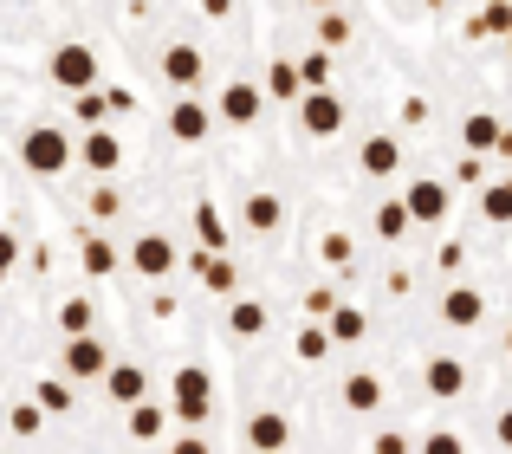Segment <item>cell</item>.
Returning a JSON list of instances; mask_svg holds the SVG:
<instances>
[{
    "mask_svg": "<svg viewBox=\"0 0 512 454\" xmlns=\"http://www.w3.org/2000/svg\"><path fill=\"white\" fill-rule=\"evenodd\" d=\"M78 163V143L65 137L59 124H33L20 137V169L26 176H59V169H72Z\"/></svg>",
    "mask_w": 512,
    "mask_h": 454,
    "instance_id": "obj_1",
    "label": "cell"
},
{
    "mask_svg": "<svg viewBox=\"0 0 512 454\" xmlns=\"http://www.w3.org/2000/svg\"><path fill=\"white\" fill-rule=\"evenodd\" d=\"M169 416L188 422V435H195V422L214 416V370H201V364H182V370H175V383H169Z\"/></svg>",
    "mask_w": 512,
    "mask_h": 454,
    "instance_id": "obj_2",
    "label": "cell"
},
{
    "mask_svg": "<svg viewBox=\"0 0 512 454\" xmlns=\"http://www.w3.org/2000/svg\"><path fill=\"white\" fill-rule=\"evenodd\" d=\"M46 72H52V85H59V91L85 98V91H98V52H91L85 39H65V46H52Z\"/></svg>",
    "mask_w": 512,
    "mask_h": 454,
    "instance_id": "obj_3",
    "label": "cell"
},
{
    "mask_svg": "<svg viewBox=\"0 0 512 454\" xmlns=\"http://www.w3.org/2000/svg\"><path fill=\"white\" fill-rule=\"evenodd\" d=\"M124 266L163 286V279L175 273V266H182V253H175V240H169V234H156V227H150V234H137V240L124 247Z\"/></svg>",
    "mask_w": 512,
    "mask_h": 454,
    "instance_id": "obj_4",
    "label": "cell"
},
{
    "mask_svg": "<svg viewBox=\"0 0 512 454\" xmlns=\"http://www.w3.org/2000/svg\"><path fill=\"white\" fill-rule=\"evenodd\" d=\"M260 111H266V91L253 85V78H234V85H221V98H214V117L234 124V130L260 124Z\"/></svg>",
    "mask_w": 512,
    "mask_h": 454,
    "instance_id": "obj_5",
    "label": "cell"
},
{
    "mask_svg": "<svg viewBox=\"0 0 512 454\" xmlns=\"http://www.w3.org/2000/svg\"><path fill=\"white\" fill-rule=\"evenodd\" d=\"M59 377L65 383H91V377H111V351L98 338H72L59 351Z\"/></svg>",
    "mask_w": 512,
    "mask_h": 454,
    "instance_id": "obj_6",
    "label": "cell"
},
{
    "mask_svg": "<svg viewBox=\"0 0 512 454\" xmlns=\"http://www.w3.org/2000/svg\"><path fill=\"white\" fill-rule=\"evenodd\" d=\"M402 208H409V221H422V227H435V221H448V208H454V195H448V182H435V176H415L409 189H402Z\"/></svg>",
    "mask_w": 512,
    "mask_h": 454,
    "instance_id": "obj_7",
    "label": "cell"
},
{
    "mask_svg": "<svg viewBox=\"0 0 512 454\" xmlns=\"http://www.w3.org/2000/svg\"><path fill=\"white\" fill-rule=\"evenodd\" d=\"M299 124H305V137H338L344 130V98L338 91H305L299 98Z\"/></svg>",
    "mask_w": 512,
    "mask_h": 454,
    "instance_id": "obj_8",
    "label": "cell"
},
{
    "mask_svg": "<svg viewBox=\"0 0 512 454\" xmlns=\"http://www.w3.org/2000/svg\"><path fill=\"white\" fill-rule=\"evenodd\" d=\"M163 130L175 143H201L214 130V104H201V98H175L169 104V117H163Z\"/></svg>",
    "mask_w": 512,
    "mask_h": 454,
    "instance_id": "obj_9",
    "label": "cell"
},
{
    "mask_svg": "<svg viewBox=\"0 0 512 454\" xmlns=\"http://www.w3.org/2000/svg\"><path fill=\"white\" fill-rule=\"evenodd\" d=\"M201 72H208V59H201V46H188V39H175V46L163 52V78L182 98H195V85H201Z\"/></svg>",
    "mask_w": 512,
    "mask_h": 454,
    "instance_id": "obj_10",
    "label": "cell"
},
{
    "mask_svg": "<svg viewBox=\"0 0 512 454\" xmlns=\"http://www.w3.org/2000/svg\"><path fill=\"white\" fill-rule=\"evenodd\" d=\"M188 273H195L201 292H214V299H234V292H240V266L227 260V253H195Z\"/></svg>",
    "mask_w": 512,
    "mask_h": 454,
    "instance_id": "obj_11",
    "label": "cell"
},
{
    "mask_svg": "<svg viewBox=\"0 0 512 454\" xmlns=\"http://www.w3.org/2000/svg\"><path fill=\"white\" fill-rule=\"evenodd\" d=\"M422 390L435 396V403L467 396V364H461V357H428V364H422Z\"/></svg>",
    "mask_w": 512,
    "mask_h": 454,
    "instance_id": "obj_12",
    "label": "cell"
},
{
    "mask_svg": "<svg viewBox=\"0 0 512 454\" xmlns=\"http://www.w3.org/2000/svg\"><path fill=\"white\" fill-rule=\"evenodd\" d=\"M480 318H487V299H480L474 286H448V292H441V325H454V331H474Z\"/></svg>",
    "mask_w": 512,
    "mask_h": 454,
    "instance_id": "obj_13",
    "label": "cell"
},
{
    "mask_svg": "<svg viewBox=\"0 0 512 454\" xmlns=\"http://www.w3.org/2000/svg\"><path fill=\"white\" fill-rule=\"evenodd\" d=\"M357 169H363V176H376V182H383V176H396V169H402V143L389 137V130L363 137V150H357Z\"/></svg>",
    "mask_w": 512,
    "mask_h": 454,
    "instance_id": "obj_14",
    "label": "cell"
},
{
    "mask_svg": "<svg viewBox=\"0 0 512 454\" xmlns=\"http://www.w3.org/2000/svg\"><path fill=\"white\" fill-rule=\"evenodd\" d=\"M78 163H85L91 176H111V169L124 163V143H117L111 130H85V137H78Z\"/></svg>",
    "mask_w": 512,
    "mask_h": 454,
    "instance_id": "obj_15",
    "label": "cell"
},
{
    "mask_svg": "<svg viewBox=\"0 0 512 454\" xmlns=\"http://www.w3.org/2000/svg\"><path fill=\"white\" fill-rule=\"evenodd\" d=\"M286 442H292V422L279 416V409H260V416L247 422V448L253 454H286Z\"/></svg>",
    "mask_w": 512,
    "mask_h": 454,
    "instance_id": "obj_16",
    "label": "cell"
},
{
    "mask_svg": "<svg viewBox=\"0 0 512 454\" xmlns=\"http://www.w3.org/2000/svg\"><path fill=\"white\" fill-rule=\"evenodd\" d=\"M78 266H85L91 279H111L117 266H124V247H117V240H104L98 227H91V234L78 240Z\"/></svg>",
    "mask_w": 512,
    "mask_h": 454,
    "instance_id": "obj_17",
    "label": "cell"
},
{
    "mask_svg": "<svg viewBox=\"0 0 512 454\" xmlns=\"http://www.w3.org/2000/svg\"><path fill=\"white\" fill-rule=\"evenodd\" d=\"M104 390H111V403H117V409H137V403H150V370H137V364H111Z\"/></svg>",
    "mask_w": 512,
    "mask_h": 454,
    "instance_id": "obj_18",
    "label": "cell"
},
{
    "mask_svg": "<svg viewBox=\"0 0 512 454\" xmlns=\"http://www.w3.org/2000/svg\"><path fill=\"white\" fill-rule=\"evenodd\" d=\"M240 221H247L253 234H279V227H286V202H279L273 189H253L247 202H240Z\"/></svg>",
    "mask_w": 512,
    "mask_h": 454,
    "instance_id": "obj_19",
    "label": "cell"
},
{
    "mask_svg": "<svg viewBox=\"0 0 512 454\" xmlns=\"http://www.w3.org/2000/svg\"><path fill=\"white\" fill-rule=\"evenodd\" d=\"M344 409L350 416H376V409H383V377H376V370H350L344 377Z\"/></svg>",
    "mask_w": 512,
    "mask_h": 454,
    "instance_id": "obj_20",
    "label": "cell"
},
{
    "mask_svg": "<svg viewBox=\"0 0 512 454\" xmlns=\"http://www.w3.org/2000/svg\"><path fill=\"white\" fill-rule=\"evenodd\" d=\"M500 137H506V130H500V117H493V111H467V117H461V143H467V156L500 150Z\"/></svg>",
    "mask_w": 512,
    "mask_h": 454,
    "instance_id": "obj_21",
    "label": "cell"
},
{
    "mask_svg": "<svg viewBox=\"0 0 512 454\" xmlns=\"http://www.w3.org/2000/svg\"><path fill=\"white\" fill-rule=\"evenodd\" d=\"M266 325H273L266 299H234L227 305V331H234V338H266Z\"/></svg>",
    "mask_w": 512,
    "mask_h": 454,
    "instance_id": "obj_22",
    "label": "cell"
},
{
    "mask_svg": "<svg viewBox=\"0 0 512 454\" xmlns=\"http://www.w3.org/2000/svg\"><path fill=\"white\" fill-rule=\"evenodd\" d=\"M78 403V390H72V383H65V377H39L33 383V409H39V416H65V409H72Z\"/></svg>",
    "mask_w": 512,
    "mask_h": 454,
    "instance_id": "obj_23",
    "label": "cell"
},
{
    "mask_svg": "<svg viewBox=\"0 0 512 454\" xmlns=\"http://www.w3.org/2000/svg\"><path fill=\"white\" fill-rule=\"evenodd\" d=\"M325 331H331V344H363V338H370V312H357V305H338V312L325 318Z\"/></svg>",
    "mask_w": 512,
    "mask_h": 454,
    "instance_id": "obj_24",
    "label": "cell"
},
{
    "mask_svg": "<svg viewBox=\"0 0 512 454\" xmlns=\"http://www.w3.org/2000/svg\"><path fill=\"white\" fill-rule=\"evenodd\" d=\"M266 98H279V104H299L305 98L299 65H292V59H273V65H266Z\"/></svg>",
    "mask_w": 512,
    "mask_h": 454,
    "instance_id": "obj_25",
    "label": "cell"
},
{
    "mask_svg": "<svg viewBox=\"0 0 512 454\" xmlns=\"http://www.w3.org/2000/svg\"><path fill=\"white\" fill-rule=\"evenodd\" d=\"M130 442H163V429H169V416H163V403H137L130 409Z\"/></svg>",
    "mask_w": 512,
    "mask_h": 454,
    "instance_id": "obj_26",
    "label": "cell"
},
{
    "mask_svg": "<svg viewBox=\"0 0 512 454\" xmlns=\"http://www.w3.org/2000/svg\"><path fill=\"white\" fill-rule=\"evenodd\" d=\"M195 234H201V253H227V221L214 202H195Z\"/></svg>",
    "mask_w": 512,
    "mask_h": 454,
    "instance_id": "obj_27",
    "label": "cell"
},
{
    "mask_svg": "<svg viewBox=\"0 0 512 454\" xmlns=\"http://www.w3.org/2000/svg\"><path fill=\"white\" fill-rule=\"evenodd\" d=\"M91 325H98L91 299H65V305H59V331H65V344H72V338H91Z\"/></svg>",
    "mask_w": 512,
    "mask_h": 454,
    "instance_id": "obj_28",
    "label": "cell"
},
{
    "mask_svg": "<svg viewBox=\"0 0 512 454\" xmlns=\"http://www.w3.org/2000/svg\"><path fill=\"white\" fill-rule=\"evenodd\" d=\"M370 227H376V240H402L415 221H409V208H402V195H396V202H376V221Z\"/></svg>",
    "mask_w": 512,
    "mask_h": 454,
    "instance_id": "obj_29",
    "label": "cell"
},
{
    "mask_svg": "<svg viewBox=\"0 0 512 454\" xmlns=\"http://www.w3.org/2000/svg\"><path fill=\"white\" fill-rule=\"evenodd\" d=\"M292 351H299V364H325V357H331V331L325 325H299Z\"/></svg>",
    "mask_w": 512,
    "mask_h": 454,
    "instance_id": "obj_30",
    "label": "cell"
},
{
    "mask_svg": "<svg viewBox=\"0 0 512 454\" xmlns=\"http://www.w3.org/2000/svg\"><path fill=\"white\" fill-rule=\"evenodd\" d=\"M480 215H487L493 227H506V221H512V176H506V182H493V189H480Z\"/></svg>",
    "mask_w": 512,
    "mask_h": 454,
    "instance_id": "obj_31",
    "label": "cell"
},
{
    "mask_svg": "<svg viewBox=\"0 0 512 454\" xmlns=\"http://www.w3.org/2000/svg\"><path fill=\"white\" fill-rule=\"evenodd\" d=\"M299 85L305 91H331V52H305V59H299Z\"/></svg>",
    "mask_w": 512,
    "mask_h": 454,
    "instance_id": "obj_32",
    "label": "cell"
},
{
    "mask_svg": "<svg viewBox=\"0 0 512 454\" xmlns=\"http://www.w3.org/2000/svg\"><path fill=\"white\" fill-rule=\"evenodd\" d=\"M7 429L20 435V442H33V435H46V416H39V409H33V396H26V403H13V409H7Z\"/></svg>",
    "mask_w": 512,
    "mask_h": 454,
    "instance_id": "obj_33",
    "label": "cell"
},
{
    "mask_svg": "<svg viewBox=\"0 0 512 454\" xmlns=\"http://www.w3.org/2000/svg\"><path fill=\"white\" fill-rule=\"evenodd\" d=\"M85 215L91 221H117V215H124V195H117L111 182H98V189H91V202H85Z\"/></svg>",
    "mask_w": 512,
    "mask_h": 454,
    "instance_id": "obj_34",
    "label": "cell"
},
{
    "mask_svg": "<svg viewBox=\"0 0 512 454\" xmlns=\"http://www.w3.org/2000/svg\"><path fill=\"white\" fill-rule=\"evenodd\" d=\"M72 111H78V124H85V130H104V117H111V98H104V91H85Z\"/></svg>",
    "mask_w": 512,
    "mask_h": 454,
    "instance_id": "obj_35",
    "label": "cell"
},
{
    "mask_svg": "<svg viewBox=\"0 0 512 454\" xmlns=\"http://www.w3.org/2000/svg\"><path fill=\"white\" fill-rule=\"evenodd\" d=\"M350 253H357V240L338 234V227H331V234L318 240V260H325V266H350Z\"/></svg>",
    "mask_w": 512,
    "mask_h": 454,
    "instance_id": "obj_36",
    "label": "cell"
},
{
    "mask_svg": "<svg viewBox=\"0 0 512 454\" xmlns=\"http://www.w3.org/2000/svg\"><path fill=\"white\" fill-rule=\"evenodd\" d=\"M344 39H350V20H344V13H325V20H318V52L344 46Z\"/></svg>",
    "mask_w": 512,
    "mask_h": 454,
    "instance_id": "obj_37",
    "label": "cell"
},
{
    "mask_svg": "<svg viewBox=\"0 0 512 454\" xmlns=\"http://www.w3.org/2000/svg\"><path fill=\"white\" fill-rule=\"evenodd\" d=\"M474 33H500V39H512V7H487L474 20Z\"/></svg>",
    "mask_w": 512,
    "mask_h": 454,
    "instance_id": "obj_38",
    "label": "cell"
},
{
    "mask_svg": "<svg viewBox=\"0 0 512 454\" xmlns=\"http://www.w3.org/2000/svg\"><path fill=\"white\" fill-rule=\"evenodd\" d=\"M422 454H467V448H461V435H454V429H428L422 435Z\"/></svg>",
    "mask_w": 512,
    "mask_h": 454,
    "instance_id": "obj_39",
    "label": "cell"
},
{
    "mask_svg": "<svg viewBox=\"0 0 512 454\" xmlns=\"http://www.w3.org/2000/svg\"><path fill=\"white\" fill-rule=\"evenodd\" d=\"M370 454H415V442H409L402 429H383V435L370 442Z\"/></svg>",
    "mask_w": 512,
    "mask_h": 454,
    "instance_id": "obj_40",
    "label": "cell"
},
{
    "mask_svg": "<svg viewBox=\"0 0 512 454\" xmlns=\"http://www.w3.org/2000/svg\"><path fill=\"white\" fill-rule=\"evenodd\" d=\"M13 266H20V240L0 227V273H13Z\"/></svg>",
    "mask_w": 512,
    "mask_h": 454,
    "instance_id": "obj_41",
    "label": "cell"
},
{
    "mask_svg": "<svg viewBox=\"0 0 512 454\" xmlns=\"http://www.w3.org/2000/svg\"><path fill=\"white\" fill-rule=\"evenodd\" d=\"M169 454H214V448L201 442V435H175V442H169Z\"/></svg>",
    "mask_w": 512,
    "mask_h": 454,
    "instance_id": "obj_42",
    "label": "cell"
},
{
    "mask_svg": "<svg viewBox=\"0 0 512 454\" xmlns=\"http://www.w3.org/2000/svg\"><path fill=\"white\" fill-rule=\"evenodd\" d=\"M402 124H428V98H402Z\"/></svg>",
    "mask_w": 512,
    "mask_h": 454,
    "instance_id": "obj_43",
    "label": "cell"
},
{
    "mask_svg": "<svg viewBox=\"0 0 512 454\" xmlns=\"http://www.w3.org/2000/svg\"><path fill=\"white\" fill-rule=\"evenodd\" d=\"M493 435H500V448H512V403L500 409V416H493Z\"/></svg>",
    "mask_w": 512,
    "mask_h": 454,
    "instance_id": "obj_44",
    "label": "cell"
},
{
    "mask_svg": "<svg viewBox=\"0 0 512 454\" xmlns=\"http://www.w3.org/2000/svg\"><path fill=\"white\" fill-rule=\"evenodd\" d=\"M500 156H506V163H512V130H506V137H500Z\"/></svg>",
    "mask_w": 512,
    "mask_h": 454,
    "instance_id": "obj_45",
    "label": "cell"
},
{
    "mask_svg": "<svg viewBox=\"0 0 512 454\" xmlns=\"http://www.w3.org/2000/svg\"><path fill=\"white\" fill-rule=\"evenodd\" d=\"M506 351H512V331H506Z\"/></svg>",
    "mask_w": 512,
    "mask_h": 454,
    "instance_id": "obj_46",
    "label": "cell"
},
{
    "mask_svg": "<svg viewBox=\"0 0 512 454\" xmlns=\"http://www.w3.org/2000/svg\"><path fill=\"white\" fill-rule=\"evenodd\" d=\"M0 286H7V273H0Z\"/></svg>",
    "mask_w": 512,
    "mask_h": 454,
    "instance_id": "obj_47",
    "label": "cell"
},
{
    "mask_svg": "<svg viewBox=\"0 0 512 454\" xmlns=\"http://www.w3.org/2000/svg\"><path fill=\"white\" fill-rule=\"evenodd\" d=\"M506 52H512V39H506Z\"/></svg>",
    "mask_w": 512,
    "mask_h": 454,
    "instance_id": "obj_48",
    "label": "cell"
},
{
    "mask_svg": "<svg viewBox=\"0 0 512 454\" xmlns=\"http://www.w3.org/2000/svg\"><path fill=\"white\" fill-rule=\"evenodd\" d=\"M506 377H512V370H506Z\"/></svg>",
    "mask_w": 512,
    "mask_h": 454,
    "instance_id": "obj_49",
    "label": "cell"
}]
</instances>
